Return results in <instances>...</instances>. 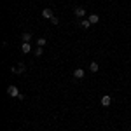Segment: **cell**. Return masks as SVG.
Masks as SVG:
<instances>
[{
    "label": "cell",
    "instance_id": "6da1fadb",
    "mask_svg": "<svg viewBox=\"0 0 131 131\" xmlns=\"http://www.w3.org/2000/svg\"><path fill=\"white\" fill-rule=\"evenodd\" d=\"M7 94H9V96H12V98H18L21 93H19V89H18L16 86H12V84H10L9 88H7Z\"/></svg>",
    "mask_w": 131,
    "mask_h": 131
},
{
    "label": "cell",
    "instance_id": "7a4b0ae2",
    "mask_svg": "<svg viewBox=\"0 0 131 131\" xmlns=\"http://www.w3.org/2000/svg\"><path fill=\"white\" fill-rule=\"evenodd\" d=\"M84 75H86V72L82 70V68H77V70H73V77H75V79H84Z\"/></svg>",
    "mask_w": 131,
    "mask_h": 131
},
{
    "label": "cell",
    "instance_id": "3957f363",
    "mask_svg": "<svg viewBox=\"0 0 131 131\" xmlns=\"http://www.w3.org/2000/svg\"><path fill=\"white\" fill-rule=\"evenodd\" d=\"M110 103H112V98L108 96V94H105V96H101V105H103V107H108Z\"/></svg>",
    "mask_w": 131,
    "mask_h": 131
},
{
    "label": "cell",
    "instance_id": "277c9868",
    "mask_svg": "<svg viewBox=\"0 0 131 131\" xmlns=\"http://www.w3.org/2000/svg\"><path fill=\"white\" fill-rule=\"evenodd\" d=\"M25 70H26V67H25V63H19V65H18L16 68H12V72H14V73H23Z\"/></svg>",
    "mask_w": 131,
    "mask_h": 131
},
{
    "label": "cell",
    "instance_id": "5b68a950",
    "mask_svg": "<svg viewBox=\"0 0 131 131\" xmlns=\"http://www.w3.org/2000/svg\"><path fill=\"white\" fill-rule=\"evenodd\" d=\"M21 51L26 54V52H30L31 51V46H30V42H23V46H21Z\"/></svg>",
    "mask_w": 131,
    "mask_h": 131
},
{
    "label": "cell",
    "instance_id": "8992f818",
    "mask_svg": "<svg viewBox=\"0 0 131 131\" xmlns=\"http://www.w3.org/2000/svg\"><path fill=\"white\" fill-rule=\"evenodd\" d=\"M88 19H89V23H91V25H96V23L100 21V16H98V14H91V16L88 18Z\"/></svg>",
    "mask_w": 131,
    "mask_h": 131
},
{
    "label": "cell",
    "instance_id": "52a82bcc",
    "mask_svg": "<svg viewBox=\"0 0 131 131\" xmlns=\"http://www.w3.org/2000/svg\"><path fill=\"white\" fill-rule=\"evenodd\" d=\"M73 14H75V16H77V18H82V16H84V14H86V10L82 9V7H77V9L73 10Z\"/></svg>",
    "mask_w": 131,
    "mask_h": 131
},
{
    "label": "cell",
    "instance_id": "ba28073f",
    "mask_svg": "<svg viewBox=\"0 0 131 131\" xmlns=\"http://www.w3.org/2000/svg\"><path fill=\"white\" fill-rule=\"evenodd\" d=\"M42 16L47 18V19H51V18H52V10H51V9H44V10H42Z\"/></svg>",
    "mask_w": 131,
    "mask_h": 131
},
{
    "label": "cell",
    "instance_id": "9c48e42d",
    "mask_svg": "<svg viewBox=\"0 0 131 131\" xmlns=\"http://www.w3.org/2000/svg\"><path fill=\"white\" fill-rule=\"evenodd\" d=\"M98 68H100V65H98L96 61H93V63L89 65V70L93 72V73H94V72H98Z\"/></svg>",
    "mask_w": 131,
    "mask_h": 131
},
{
    "label": "cell",
    "instance_id": "30bf717a",
    "mask_svg": "<svg viewBox=\"0 0 131 131\" xmlns=\"http://www.w3.org/2000/svg\"><path fill=\"white\" fill-rule=\"evenodd\" d=\"M81 26H82V28H84V30H88V28H89V26H91L89 19H82V21H81Z\"/></svg>",
    "mask_w": 131,
    "mask_h": 131
},
{
    "label": "cell",
    "instance_id": "8fae6325",
    "mask_svg": "<svg viewBox=\"0 0 131 131\" xmlns=\"http://www.w3.org/2000/svg\"><path fill=\"white\" fill-rule=\"evenodd\" d=\"M30 40H31V33H30V31L23 33V42H30Z\"/></svg>",
    "mask_w": 131,
    "mask_h": 131
},
{
    "label": "cell",
    "instance_id": "7c38bea8",
    "mask_svg": "<svg viewBox=\"0 0 131 131\" xmlns=\"http://www.w3.org/2000/svg\"><path fill=\"white\" fill-rule=\"evenodd\" d=\"M42 52H44V51H42V47H39V46H37V49H35V56L39 58V56H42Z\"/></svg>",
    "mask_w": 131,
    "mask_h": 131
},
{
    "label": "cell",
    "instance_id": "4fadbf2b",
    "mask_svg": "<svg viewBox=\"0 0 131 131\" xmlns=\"http://www.w3.org/2000/svg\"><path fill=\"white\" fill-rule=\"evenodd\" d=\"M51 25H60V19H58L56 16H52V18H51Z\"/></svg>",
    "mask_w": 131,
    "mask_h": 131
},
{
    "label": "cell",
    "instance_id": "5bb4252c",
    "mask_svg": "<svg viewBox=\"0 0 131 131\" xmlns=\"http://www.w3.org/2000/svg\"><path fill=\"white\" fill-rule=\"evenodd\" d=\"M44 44H46V39H39V40H37V46H39V47H42Z\"/></svg>",
    "mask_w": 131,
    "mask_h": 131
}]
</instances>
